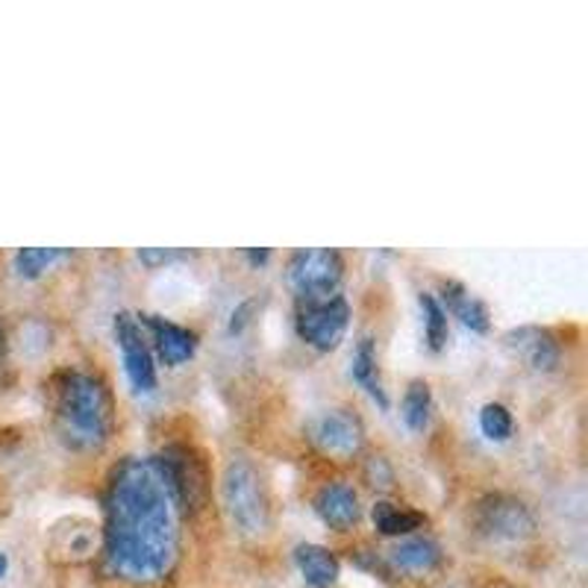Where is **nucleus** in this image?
I'll list each match as a JSON object with an SVG mask.
<instances>
[{
	"instance_id": "nucleus-1",
	"label": "nucleus",
	"mask_w": 588,
	"mask_h": 588,
	"mask_svg": "<svg viewBox=\"0 0 588 588\" xmlns=\"http://www.w3.org/2000/svg\"><path fill=\"white\" fill-rule=\"evenodd\" d=\"M169 480L157 462H127L115 471L106 551L127 579H157L174 560Z\"/></svg>"
},
{
	"instance_id": "nucleus-2",
	"label": "nucleus",
	"mask_w": 588,
	"mask_h": 588,
	"mask_svg": "<svg viewBox=\"0 0 588 588\" xmlns=\"http://www.w3.org/2000/svg\"><path fill=\"white\" fill-rule=\"evenodd\" d=\"M57 418L62 439L71 448H101L113 430V401L106 385L92 373H62L57 389Z\"/></svg>"
},
{
	"instance_id": "nucleus-3",
	"label": "nucleus",
	"mask_w": 588,
	"mask_h": 588,
	"mask_svg": "<svg viewBox=\"0 0 588 588\" xmlns=\"http://www.w3.org/2000/svg\"><path fill=\"white\" fill-rule=\"evenodd\" d=\"M227 515L242 532H262L268 527V495L262 486L260 471L247 459H233L224 471Z\"/></svg>"
},
{
	"instance_id": "nucleus-4",
	"label": "nucleus",
	"mask_w": 588,
	"mask_h": 588,
	"mask_svg": "<svg viewBox=\"0 0 588 588\" xmlns=\"http://www.w3.org/2000/svg\"><path fill=\"white\" fill-rule=\"evenodd\" d=\"M345 274V262L336 251H298L289 262V280L303 300L333 298Z\"/></svg>"
},
{
	"instance_id": "nucleus-5",
	"label": "nucleus",
	"mask_w": 588,
	"mask_h": 588,
	"mask_svg": "<svg viewBox=\"0 0 588 588\" xmlns=\"http://www.w3.org/2000/svg\"><path fill=\"white\" fill-rule=\"evenodd\" d=\"M347 321H350V309H347L345 298H338V295L321 300H303L298 309L300 338L315 350L338 347V342L347 333Z\"/></svg>"
},
{
	"instance_id": "nucleus-6",
	"label": "nucleus",
	"mask_w": 588,
	"mask_h": 588,
	"mask_svg": "<svg viewBox=\"0 0 588 588\" xmlns=\"http://www.w3.org/2000/svg\"><path fill=\"white\" fill-rule=\"evenodd\" d=\"M162 468V474L169 480V486L177 488L180 500L186 509L197 512L206 504L209 495V474H206V462L197 457L195 450L186 445H174L162 453L157 462Z\"/></svg>"
},
{
	"instance_id": "nucleus-7",
	"label": "nucleus",
	"mask_w": 588,
	"mask_h": 588,
	"mask_svg": "<svg viewBox=\"0 0 588 588\" xmlns=\"http://www.w3.org/2000/svg\"><path fill=\"white\" fill-rule=\"evenodd\" d=\"M115 338L124 354V371L130 377V385L136 392L148 394L157 389V368L150 359V350L145 345V333L141 324L130 312H118L115 315Z\"/></svg>"
},
{
	"instance_id": "nucleus-8",
	"label": "nucleus",
	"mask_w": 588,
	"mask_h": 588,
	"mask_svg": "<svg viewBox=\"0 0 588 588\" xmlns=\"http://www.w3.org/2000/svg\"><path fill=\"white\" fill-rule=\"evenodd\" d=\"M480 527L495 539H523V535H530L535 521L521 500L492 495L480 504Z\"/></svg>"
},
{
	"instance_id": "nucleus-9",
	"label": "nucleus",
	"mask_w": 588,
	"mask_h": 588,
	"mask_svg": "<svg viewBox=\"0 0 588 588\" xmlns=\"http://www.w3.org/2000/svg\"><path fill=\"white\" fill-rule=\"evenodd\" d=\"M315 441L333 457H350L362 448V420L345 410L327 412L315 424Z\"/></svg>"
},
{
	"instance_id": "nucleus-10",
	"label": "nucleus",
	"mask_w": 588,
	"mask_h": 588,
	"mask_svg": "<svg viewBox=\"0 0 588 588\" xmlns=\"http://www.w3.org/2000/svg\"><path fill=\"white\" fill-rule=\"evenodd\" d=\"M506 347L521 356L532 371H553L560 365V345L551 336V330L518 327L504 336Z\"/></svg>"
},
{
	"instance_id": "nucleus-11",
	"label": "nucleus",
	"mask_w": 588,
	"mask_h": 588,
	"mask_svg": "<svg viewBox=\"0 0 588 588\" xmlns=\"http://www.w3.org/2000/svg\"><path fill=\"white\" fill-rule=\"evenodd\" d=\"M141 324L153 333V342H157V350L162 356V362L171 365V368H177L186 359L195 356L197 338L195 333H188L186 327H180L174 321L162 315H141Z\"/></svg>"
},
{
	"instance_id": "nucleus-12",
	"label": "nucleus",
	"mask_w": 588,
	"mask_h": 588,
	"mask_svg": "<svg viewBox=\"0 0 588 588\" xmlns=\"http://www.w3.org/2000/svg\"><path fill=\"white\" fill-rule=\"evenodd\" d=\"M315 512L321 515V521L333 527V530H347L359 521V500L356 492L345 483H333L324 486L315 497Z\"/></svg>"
},
{
	"instance_id": "nucleus-13",
	"label": "nucleus",
	"mask_w": 588,
	"mask_h": 588,
	"mask_svg": "<svg viewBox=\"0 0 588 588\" xmlns=\"http://www.w3.org/2000/svg\"><path fill=\"white\" fill-rule=\"evenodd\" d=\"M300 577L312 588H330L338 579V560L321 544H298L295 551Z\"/></svg>"
},
{
	"instance_id": "nucleus-14",
	"label": "nucleus",
	"mask_w": 588,
	"mask_h": 588,
	"mask_svg": "<svg viewBox=\"0 0 588 588\" xmlns=\"http://www.w3.org/2000/svg\"><path fill=\"white\" fill-rule=\"evenodd\" d=\"M354 380L362 385L365 392L371 394V401L380 406V410H389V394L383 389V380H380V368H377V350H373V338H359V345L354 350Z\"/></svg>"
},
{
	"instance_id": "nucleus-15",
	"label": "nucleus",
	"mask_w": 588,
	"mask_h": 588,
	"mask_svg": "<svg viewBox=\"0 0 588 588\" xmlns=\"http://www.w3.org/2000/svg\"><path fill=\"white\" fill-rule=\"evenodd\" d=\"M441 298L448 303V309L453 315L465 324L471 333H488V309L483 300L471 298L465 291V286H459V283L448 280L441 283Z\"/></svg>"
},
{
	"instance_id": "nucleus-16",
	"label": "nucleus",
	"mask_w": 588,
	"mask_h": 588,
	"mask_svg": "<svg viewBox=\"0 0 588 588\" xmlns=\"http://www.w3.org/2000/svg\"><path fill=\"white\" fill-rule=\"evenodd\" d=\"M392 565L394 568L406 570V574H430L441 562L439 544L430 539H406L392 551Z\"/></svg>"
},
{
	"instance_id": "nucleus-17",
	"label": "nucleus",
	"mask_w": 588,
	"mask_h": 588,
	"mask_svg": "<svg viewBox=\"0 0 588 588\" xmlns=\"http://www.w3.org/2000/svg\"><path fill=\"white\" fill-rule=\"evenodd\" d=\"M373 527L383 532V535H410L418 527H424V515L412 512V509H403L397 504H389V500H380V504H373L371 509Z\"/></svg>"
},
{
	"instance_id": "nucleus-18",
	"label": "nucleus",
	"mask_w": 588,
	"mask_h": 588,
	"mask_svg": "<svg viewBox=\"0 0 588 588\" xmlns=\"http://www.w3.org/2000/svg\"><path fill=\"white\" fill-rule=\"evenodd\" d=\"M403 420H406V427L415 433H420L427 424H430V412H433V394L430 385L424 383V380H412L406 394H403Z\"/></svg>"
},
{
	"instance_id": "nucleus-19",
	"label": "nucleus",
	"mask_w": 588,
	"mask_h": 588,
	"mask_svg": "<svg viewBox=\"0 0 588 588\" xmlns=\"http://www.w3.org/2000/svg\"><path fill=\"white\" fill-rule=\"evenodd\" d=\"M68 251H59V247H21L19 253H15V272L21 274V277H27V280H33V277H38L42 272H47L54 262L66 260Z\"/></svg>"
},
{
	"instance_id": "nucleus-20",
	"label": "nucleus",
	"mask_w": 588,
	"mask_h": 588,
	"mask_svg": "<svg viewBox=\"0 0 588 588\" xmlns=\"http://www.w3.org/2000/svg\"><path fill=\"white\" fill-rule=\"evenodd\" d=\"M420 309H424V330L433 350H441L448 342V312L433 295H420Z\"/></svg>"
},
{
	"instance_id": "nucleus-21",
	"label": "nucleus",
	"mask_w": 588,
	"mask_h": 588,
	"mask_svg": "<svg viewBox=\"0 0 588 588\" xmlns=\"http://www.w3.org/2000/svg\"><path fill=\"white\" fill-rule=\"evenodd\" d=\"M480 430L492 441H506L512 436L515 420L504 403H486L483 406V412H480Z\"/></svg>"
},
{
	"instance_id": "nucleus-22",
	"label": "nucleus",
	"mask_w": 588,
	"mask_h": 588,
	"mask_svg": "<svg viewBox=\"0 0 588 588\" xmlns=\"http://www.w3.org/2000/svg\"><path fill=\"white\" fill-rule=\"evenodd\" d=\"M183 256H186V251H139V260L145 265H162V262L183 260Z\"/></svg>"
},
{
	"instance_id": "nucleus-23",
	"label": "nucleus",
	"mask_w": 588,
	"mask_h": 588,
	"mask_svg": "<svg viewBox=\"0 0 588 588\" xmlns=\"http://www.w3.org/2000/svg\"><path fill=\"white\" fill-rule=\"evenodd\" d=\"M7 568H10V560H7V553H0V579L7 577Z\"/></svg>"
},
{
	"instance_id": "nucleus-24",
	"label": "nucleus",
	"mask_w": 588,
	"mask_h": 588,
	"mask_svg": "<svg viewBox=\"0 0 588 588\" xmlns=\"http://www.w3.org/2000/svg\"><path fill=\"white\" fill-rule=\"evenodd\" d=\"M251 260H253V262H265V260H268V251H260V253L253 251V253H251Z\"/></svg>"
},
{
	"instance_id": "nucleus-25",
	"label": "nucleus",
	"mask_w": 588,
	"mask_h": 588,
	"mask_svg": "<svg viewBox=\"0 0 588 588\" xmlns=\"http://www.w3.org/2000/svg\"><path fill=\"white\" fill-rule=\"evenodd\" d=\"M3 354H7V338H3V327H0V362H3Z\"/></svg>"
}]
</instances>
